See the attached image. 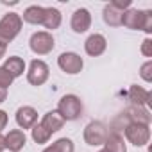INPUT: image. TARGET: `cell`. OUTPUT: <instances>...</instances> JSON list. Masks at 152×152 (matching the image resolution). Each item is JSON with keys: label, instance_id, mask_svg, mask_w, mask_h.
I'll return each mask as SVG.
<instances>
[{"label": "cell", "instance_id": "obj_1", "mask_svg": "<svg viewBox=\"0 0 152 152\" xmlns=\"http://www.w3.org/2000/svg\"><path fill=\"white\" fill-rule=\"evenodd\" d=\"M63 125H64L63 116L57 111H48L41 118V122L32 127V140L36 143H47L54 132H57L59 129H63Z\"/></svg>", "mask_w": 152, "mask_h": 152}, {"label": "cell", "instance_id": "obj_2", "mask_svg": "<svg viewBox=\"0 0 152 152\" xmlns=\"http://www.w3.org/2000/svg\"><path fill=\"white\" fill-rule=\"evenodd\" d=\"M122 25L127 29H138V31L152 32V11L127 9L122 15Z\"/></svg>", "mask_w": 152, "mask_h": 152}, {"label": "cell", "instance_id": "obj_3", "mask_svg": "<svg viewBox=\"0 0 152 152\" xmlns=\"http://www.w3.org/2000/svg\"><path fill=\"white\" fill-rule=\"evenodd\" d=\"M22 16L16 13H7L2 20H0V43L7 45L9 41H13L20 31H22Z\"/></svg>", "mask_w": 152, "mask_h": 152}, {"label": "cell", "instance_id": "obj_4", "mask_svg": "<svg viewBox=\"0 0 152 152\" xmlns=\"http://www.w3.org/2000/svg\"><path fill=\"white\" fill-rule=\"evenodd\" d=\"M56 111L63 116L64 122L77 120L83 115V102L77 95H64V97H61Z\"/></svg>", "mask_w": 152, "mask_h": 152}, {"label": "cell", "instance_id": "obj_5", "mask_svg": "<svg viewBox=\"0 0 152 152\" xmlns=\"http://www.w3.org/2000/svg\"><path fill=\"white\" fill-rule=\"evenodd\" d=\"M124 132H125V138L129 140V143H132L136 147H143L150 140V129L147 124L129 122L124 125Z\"/></svg>", "mask_w": 152, "mask_h": 152}, {"label": "cell", "instance_id": "obj_6", "mask_svg": "<svg viewBox=\"0 0 152 152\" xmlns=\"http://www.w3.org/2000/svg\"><path fill=\"white\" fill-rule=\"evenodd\" d=\"M109 136V129L102 124V122H90L88 125H86V129H84V141L88 143V145H93V147H97V145H104V141H106V138Z\"/></svg>", "mask_w": 152, "mask_h": 152}, {"label": "cell", "instance_id": "obj_7", "mask_svg": "<svg viewBox=\"0 0 152 152\" xmlns=\"http://www.w3.org/2000/svg\"><path fill=\"white\" fill-rule=\"evenodd\" d=\"M29 45H31V50H32L34 54L45 56V54H48V52L54 50V45H56V43H54V38H52L50 32L39 31V32H34V34L31 36Z\"/></svg>", "mask_w": 152, "mask_h": 152}, {"label": "cell", "instance_id": "obj_8", "mask_svg": "<svg viewBox=\"0 0 152 152\" xmlns=\"http://www.w3.org/2000/svg\"><path fill=\"white\" fill-rule=\"evenodd\" d=\"M48 73H50V70H48L47 63L41 61V59H34V61H31V66H29V72H27V81L32 86H41V84L47 83Z\"/></svg>", "mask_w": 152, "mask_h": 152}, {"label": "cell", "instance_id": "obj_9", "mask_svg": "<svg viewBox=\"0 0 152 152\" xmlns=\"http://www.w3.org/2000/svg\"><path fill=\"white\" fill-rule=\"evenodd\" d=\"M57 64L59 68L64 72V73H70V75H75L79 73L84 66V61L79 54L75 52H63L59 57H57Z\"/></svg>", "mask_w": 152, "mask_h": 152}, {"label": "cell", "instance_id": "obj_10", "mask_svg": "<svg viewBox=\"0 0 152 152\" xmlns=\"http://www.w3.org/2000/svg\"><path fill=\"white\" fill-rule=\"evenodd\" d=\"M70 25H72V31H73V32H77V34L86 32V31L90 29V25H91V15H90V11L84 9V7L77 9V11L72 15V22H70Z\"/></svg>", "mask_w": 152, "mask_h": 152}, {"label": "cell", "instance_id": "obj_11", "mask_svg": "<svg viewBox=\"0 0 152 152\" xmlns=\"http://www.w3.org/2000/svg\"><path fill=\"white\" fill-rule=\"evenodd\" d=\"M122 116L125 118V122L129 124V122H136V124H150V111L145 107V106H129L124 113H122Z\"/></svg>", "mask_w": 152, "mask_h": 152}, {"label": "cell", "instance_id": "obj_12", "mask_svg": "<svg viewBox=\"0 0 152 152\" xmlns=\"http://www.w3.org/2000/svg\"><path fill=\"white\" fill-rule=\"evenodd\" d=\"M106 47H107V41H106V38L102 34H91L84 43V50L91 57H97V56L104 54Z\"/></svg>", "mask_w": 152, "mask_h": 152}, {"label": "cell", "instance_id": "obj_13", "mask_svg": "<svg viewBox=\"0 0 152 152\" xmlns=\"http://www.w3.org/2000/svg\"><path fill=\"white\" fill-rule=\"evenodd\" d=\"M36 120H38V113L31 106H23L16 111V124L22 129H32L36 125Z\"/></svg>", "mask_w": 152, "mask_h": 152}, {"label": "cell", "instance_id": "obj_14", "mask_svg": "<svg viewBox=\"0 0 152 152\" xmlns=\"http://www.w3.org/2000/svg\"><path fill=\"white\" fill-rule=\"evenodd\" d=\"M4 140H6V148H9L11 152H20V150L25 147L27 136H25L23 131L13 129V131H9L7 136H4Z\"/></svg>", "mask_w": 152, "mask_h": 152}, {"label": "cell", "instance_id": "obj_15", "mask_svg": "<svg viewBox=\"0 0 152 152\" xmlns=\"http://www.w3.org/2000/svg\"><path fill=\"white\" fill-rule=\"evenodd\" d=\"M104 150L106 152H127L125 141L120 136V132H109V136L104 141Z\"/></svg>", "mask_w": 152, "mask_h": 152}, {"label": "cell", "instance_id": "obj_16", "mask_svg": "<svg viewBox=\"0 0 152 152\" xmlns=\"http://www.w3.org/2000/svg\"><path fill=\"white\" fill-rule=\"evenodd\" d=\"M129 100L132 102V106H145L150 102V91L134 84L129 88Z\"/></svg>", "mask_w": 152, "mask_h": 152}, {"label": "cell", "instance_id": "obj_17", "mask_svg": "<svg viewBox=\"0 0 152 152\" xmlns=\"http://www.w3.org/2000/svg\"><path fill=\"white\" fill-rule=\"evenodd\" d=\"M2 68L15 79V77H20V75L25 72V63H23L22 57L13 56V57H7V61H6V64H4Z\"/></svg>", "mask_w": 152, "mask_h": 152}, {"label": "cell", "instance_id": "obj_18", "mask_svg": "<svg viewBox=\"0 0 152 152\" xmlns=\"http://www.w3.org/2000/svg\"><path fill=\"white\" fill-rule=\"evenodd\" d=\"M45 18V7L41 6H31L23 11V20L32 25H41Z\"/></svg>", "mask_w": 152, "mask_h": 152}, {"label": "cell", "instance_id": "obj_19", "mask_svg": "<svg viewBox=\"0 0 152 152\" xmlns=\"http://www.w3.org/2000/svg\"><path fill=\"white\" fill-rule=\"evenodd\" d=\"M41 25L45 29H50V31L57 29L61 25V13H59V9H56V7H45V18H43Z\"/></svg>", "mask_w": 152, "mask_h": 152}, {"label": "cell", "instance_id": "obj_20", "mask_svg": "<svg viewBox=\"0 0 152 152\" xmlns=\"http://www.w3.org/2000/svg\"><path fill=\"white\" fill-rule=\"evenodd\" d=\"M122 15H124V11H118V9L113 7L111 4H107V6L104 7V22H106L107 25H111V27L122 25Z\"/></svg>", "mask_w": 152, "mask_h": 152}, {"label": "cell", "instance_id": "obj_21", "mask_svg": "<svg viewBox=\"0 0 152 152\" xmlns=\"http://www.w3.org/2000/svg\"><path fill=\"white\" fill-rule=\"evenodd\" d=\"M43 152H73V141L68 138H61L54 141L50 147H47Z\"/></svg>", "mask_w": 152, "mask_h": 152}, {"label": "cell", "instance_id": "obj_22", "mask_svg": "<svg viewBox=\"0 0 152 152\" xmlns=\"http://www.w3.org/2000/svg\"><path fill=\"white\" fill-rule=\"evenodd\" d=\"M11 84H13V77H11V75H9V73H7L2 66H0V88L7 90Z\"/></svg>", "mask_w": 152, "mask_h": 152}, {"label": "cell", "instance_id": "obj_23", "mask_svg": "<svg viewBox=\"0 0 152 152\" xmlns=\"http://www.w3.org/2000/svg\"><path fill=\"white\" fill-rule=\"evenodd\" d=\"M150 70H152V63H150V61H147V63L141 66V77H143L147 83H150V81H152V73H150Z\"/></svg>", "mask_w": 152, "mask_h": 152}, {"label": "cell", "instance_id": "obj_24", "mask_svg": "<svg viewBox=\"0 0 152 152\" xmlns=\"http://www.w3.org/2000/svg\"><path fill=\"white\" fill-rule=\"evenodd\" d=\"M111 6L116 7L118 11H127V9L131 7V0H113Z\"/></svg>", "mask_w": 152, "mask_h": 152}, {"label": "cell", "instance_id": "obj_25", "mask_svg": "<svg viewBox=\"0 0 152 152\" xmlns=\"http://www.w3.org/2000/svg\"><path fill=\"white\" fill-rule=\"evenodd\" d=\"M141 54L147 56V57H152V39H150V38H147V39L143 41V45H141Z\"/></svg>", "mask_w": 152, "mask_h": 152}, {"label": "cell", "instance_id": "obj_26", "mask_svg": "<svg viewBox=\"0 0 152 152\" xmlns=\"http://www.w3.org/2000/svg\"><path fill=\"white\" fill-rule=\"evenodd\" d=\"M7 113L6 111H2V109H0V131H2V129H6V125H7Z\"/></svg>", "mask_w": 152, "mask_h": 152}, {"label": "cell", "instance_id": "obj_27", "mask_svg": "<svg viewBox=\"0 0 152 152\" xmlns=\"http://www.w3.org/2000/svg\"><path fill=\"white\" fill-rule=\"evenodd\" d=\"M7 99V90H4V88H0V104H2L4 100Z\"/></svg>", "mask_w": 152, "mask_h": 152}, {"label": "cell", "instance_id": "obj_28", "mask_svg": "<svg viewBox=\"0 0 152 152\" xmlns=\"http://www.w3.org/2000/svg\"><path fill=\"white\" fill-rule=\"evenodd\" d=\"M6 150V140H4V136L0 134V152H4Z\"/></svg>", "mask_w": 152, "mask_h": 152}, {"label": "cell", "instance_id": "obj_29", "mask_svg": "<svg viewBox=\"0 0 152 152\" xmlns=\"http://www.w3.org/2000/svg\"><path fill=\"white\" fill-rule=\"evenodd\" d=\"M6 56V45L4 43H0V59H2Z\"/></svg>", "mask_w": 152, "mask_h": 152}, {"label": "cell", "instance_id": "obj_30", "mask_svg": "<svg viewBox=\"0 0 152 152\" xmlns=\"http://www.w3.org/2000/svg\"><path fill=\"white\" fill-rule=\"evenodd\" d=\"M99 152H106V150H104V148H102V150H99Z\"/></svg>", "mask_w": 152, "mask_h": 152}]
</instances>
